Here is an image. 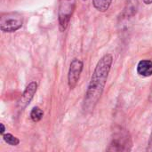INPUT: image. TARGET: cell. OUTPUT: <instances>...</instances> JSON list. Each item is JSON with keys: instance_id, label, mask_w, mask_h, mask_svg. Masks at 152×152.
<instances>
[{"instance_id": "cell-1", "label": "cell", "mask_w": 152, "mask_h": 152, "mask_svg": "<svg viewBox=\"0 0 152 152\" xmlns=\"http://www.w3.org/2000/svg\"><path fill=\"white\" fill-rule=\"evenodd\" d=\"M112 64L113 56L111 53L104 54L98 61L83 100L82 109L84 112H92L101 100Z\"/></svg>"}, {"instance_id": "cell-2", "label": "cell", "mask_w": 152, "mask_h": 152, "mask_svg": "<svg viewBox=\"0 0 152 152\" xmlns=\"http://www.w3.org/2000/svg\"><path fill=\"white\" fill-rule=\"evenodd\" d=\"M132 137L127 130L118 126L113 132L111 142L107 148L108 151H130L132 150Z\"/></svg>"}, {"instance_id": "cell-3", "label": "cell", "mask_w": 152, "mask_h": 152, "mask_svg": "<svg viewBox=\"0 0 152 152\" xmlns=\"http://www.w3.org/2000/svg\"><path fill=\"white\" fill-rule=\"evenodd\" d=\"M76 0H59L58 22L61 31H65L76 9Z\"/></svg>"}, {"instance_id": "cell-4", "label": "cell", "mask_w": 152, "mask_h": 152, "mask_svg": "<svg viewBox=\"0 0 152 152\" xmlns=\"http://www.w3.org/2000/svg\"><path fill=\"white\" fill-rule=\"evenodd\" d=\"M23 25V17L18 12H9L1 14L0 29L5 33H13Z\"/></svg>"}, {"instance_id": "cell-5", "label": "cell", "mask_w": 152, "mask_h": 152, "mask_svg": "<svg viewBox=\"0 0 152 152\" xmlns=\"http://www.w3.org/2000/svg\"><path fill=\"white\" fill-rule=\"evenodd\" d=\"M83 68L84 63L81 60L74 58L71 61L68 72V85L70 90H73L78 84Z\"/></svg>"}, {"instance_id": "cell-6", "label": "cell", "mask_w": 152, "mask_h": 152, "mask_svg": "<svg viewBox=\"0 0 152 152\" xmlns=\"http://www.w3.org/2000/svg\"><path fill=\"white\" fill-rule=\"evenodd\" d=\"M37 88H38V85L36 81H31L26 86L21 96L18 100L17 105H16V108L20 112L23 111L30 104L31 101L33 100V98L37 91Z\"/></svg>"}, {"instance_id": "cell-7", "label": "cell", "mask_w": 152, "mask_h": 152, "mask_svg": "<svg viewBox=\"0 0 152 152\" xmlns=\"http://www.w3.org/2000/svg\"><path fill=\"white\" fill-rule=\"evenodd\" d=\"M137 74L142 77H149L152 76V61L142 60L138 62L136 67Z\"/></svg>"}, {"instance_id": "cell-8", "label": "cell", "mask_w": 152, "mask_h": 152, "mask_svg": "<svg viewBox=\"0 0 152 152\" xmlns=\"http://www.w3.org/2000/svg\"><path fill=\"white\" fill-rule=\"evenodd\" d=\"M111 3L112 0H93L94 7L101 12H107L110 7Z\"/></svg>"}, {"instance_id": "cell-9", "label": "cell", "mask_w": 152, "mask_h": 152, "mask_svg": "<svg viewBox=\"0 0 152 152\" xmlns=\"http://www.w3.org/2000/svg\"><path fill=\"white\" fill-rule=\"evenodd\" d=\"M137 7H138V0H128L124 9V13L126 14V16H132L136 12Z\"/></svg>"}, {"instance_id": "cell-10", "label": "cell", "mask_w": 152, "mask_h": 152, "mask_svg": "<svg viewBox=\"0 0 152 152\" xmlns=\"http://www.w3.org/2000/svg\"><path fill=\"white\" fill-rule=\"evenodd\" d=\"M43 116H44V111L39 108V107H34L31 111H30V119L34 122V123H37L39 122L42 118H43Z\"/></svg>"}, {"instance_id": "cell-11", "label": "cell", "mask_w": 152, "mask_h": 152, "mask_svg": "<svg viewBox=\"0 0 152 152\" xmlns=\"http://www.w3.org/2000/svg\"><path fill=\"white\" fill-rule=\"evenodd\" d=\"M3 140L9 145L11 146H17L20 144V140L16 136L12 135V134H4L3 135Z\"/></svg>"}, {"instance_id": "cell-12", "label": "cell", "mask_w": 152, "mask_h": 152, "mask_svg": "<svg viewBox=\"0 0 152 152\" xmlns=\"http://www.w3.org/2000/svg\"><path fill=\"white\" fill-rule=\"evenodd\" d=\"M147 151H152V129L151 133V135H150V140H149V142H148V146H147Z\"/></svg>"}, {"instance_id": "cell-13", "label": "cell", "mask_w": 152, "mask_h": 152, "mask_svg": "<svg viewBox=\"0 0 152 152\" xmlns=\"http://www.w3.org/2000/svg\"><path fill=\"white\" fill-rule=\"evenodd\" d=\"M0 134L1 135H3L4 134V132H5V126H4V125L3 124V123H1L0 124Z\"/></svg>"}, {"instance_id": "cell-14", "label": "cell", "mask_w": 152, "mask_h": 152, "mask_svg": "<svg viewBox=\"0 0 152 152\" xmlns=\"http://www.w3.org/2000/svg\"><path fill=\"white\" fill-rule=\"evenodd\" d=\"M143 3L145 4H152V0H143Z\"/></svg>"}, {"instance_id": "cell-15", "label": "cell", "mask_w": 152, "mask_h": 152, "mask_svg": "<svg viewBox=\"0 0 152 152\" xmlns=\"http://www.w3.org/2000/svg\"><path fill=\"white\" fill-rule=\"evenodd\" d=\"M151 100H152V86H151Z\"/></svg>"}, {"instance_id": "cell-16", "label": "cell", "mask_w": 152, "mask_h": 152, "mask_svg": "<svg viewBox=\"0 0 152 152\" xmlns=\"http://www.w3.org/2000/svg\"><path fill=\"white\" fill-rule=\"evenodd\" d=\"M84 1H86V0H84Z\"/></svg>"}]
</instances>
